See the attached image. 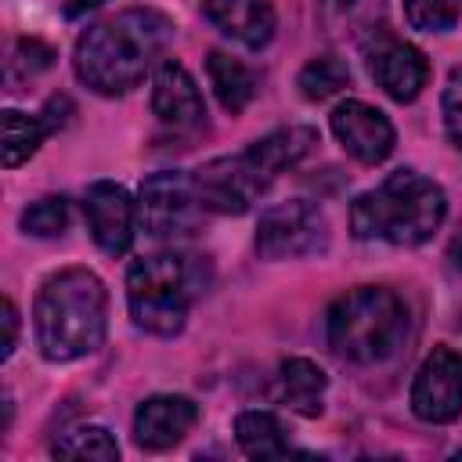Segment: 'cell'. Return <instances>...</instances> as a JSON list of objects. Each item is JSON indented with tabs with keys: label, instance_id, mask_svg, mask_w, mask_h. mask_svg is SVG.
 <instances>
[{
	"label": "cell",
	"instance_id": "cell-15",
	"mask_svg": "<svg viewBox=\"0 0 462 462\" xmlns=\"http://www.w3.org/2000/svg\"><path fill=\"white\" fill-rule=\"evenodd\" d=\"M202 14L235 43L260 51L274 36V4L271 0H202Z\"/></svg>",
	"mask_w": 462,
	"mask_h": 462
},
{
	"label": "cell",
	"instance_id": "cell-20",
	"mask_svg": "<svg viewBox=\"0 0 462 462\" xmlns=\"http://www.w3.org/2000/svg\"><path fill=\"white\" fill-rule=\"evenodd\" d=\"M4 144H0V162L7 166V170H14V166H22V162H29L32 155H36V148L51 137V126L43 123V116L36 112V116H29V112H18V108H7L4 112Z\"/></svg>",
	"mask_w": 462,
	"mask_h": 462
},
{
	"label": "cell",
	"instance_id": "cell-7",
	"mask_svg": "<svg viewBox=\"0 0 462 462\" xmlns=\"http://www.w3.org/2000/svg\"><path fill=\"white\" fill-rule=\"evenodd\" d=\"M328 220L307 199H289L260 213L256 220V253L263 260H300L325 253Z\"/></svg>",
	"mask_w": 462,
	"mask_h": 462
},
{
	"label": "cell",
	"instance_id": "cell-23",
	"mask_svg": "<svg viewBox=\"0 0 462 462\" xmlns=\"http://www.w3.org/2000/svg\"><path fill=\"white\" fill-rule=\"evenodd\" d=\"M54 455L61 458H97V462H116L119 444L105 426H79L69 430L65 437L54 440Z\"/></svg>",
	"mask_w": 462,
	"mask_h": 462
},
{
	"label": "cell",
	"instance_id": "cell-13",
	"mask_svg": "<svg viewBox=\"0 0 462 462\" xmlns=\"http://www.w3.org/2000/svg\"><path fill=\"white\" fill-rule=\"evenodd\" d=\"M199 422V404L180 393H155L134 411V440L144 451H170Z\"/></svg>",
	"mask_w": 462,
	"mask_h": 462
},
{
	"label": "cell",
	"instance_id": "cell-10",
	"mask_svg": "<svg viewBox=\"0 0 462 462\" xmlns=\"http://www.w3.org/2000/svg\"><path fill=\"white\" fill-rule=\"evenodd\" d=\"M408 401L422 422H455L462 415V354L451 346H433L411 379Z\"/></svg>",
	"mask_w": 462,
	"mask_h": 462
},
{
	"label": "cell",
	"instance_id": "cell-30",
	"mask_svg": "<svg viewBox=\"0 0 462 462\" xmlns=\"http://www.w3.org/2000/svg\"><path fill=\"white\" fill-rule=\"evenodd\" d=\"M97 4H105V0H65V14H69V18H79V14L94 11Z\"/></svg>",
	"mask_w": 462,
	"mask_h": 462
},
{
	"label": "cell",
	"instance_id": "cell-5",
	"mask_svg": "<svg viewBox=\"0 0 462 462\" xmlns=\"http://www.w3.org/2000/svg\"><path fill=\"white\" fill-rule=\"evenodd\" d=\"M408 328V310L393 289L357 285L343 292L325 314V336L336 357L350 365H383L390 361Z\"/></svg>",
	"mask_w": 462,
	"mask_h": 462
},
{
	"label": "cell",
	"instance_id": "cell-21",
	"mask_svg": "<svg viewBox=\"0 0 462 462\" xmlns=\"http://www.w3.org/2000/svg\"><path fill=\"white\" fill-rule=\"evenodd\" d=\"M235 440L249 458H282V455H289V440H285L282 422L271 411H260V408L242 411L235 419Z\"/></svg>",
	"mask_w": 462,
	"mask_h": 462
},
{
	"label": "cell",
	"instance_id": "cell-14",
	"mask_svg": "<svg viewBox=\"0 0 462 462\" xmlns=\"http://www.w3.org/2000/svg\"><path fill=\"white\" fill-rule=\"evenodd\" d=\"M152 112L173 130H195L206 123V105L195 76L180 61H162L152 76Z\"/></svg>",
	"mask_w": 462,
	"mask_h": 462
},
{
	"label": "cell",
	"instance_id": "cell-24",
	"mask_svg": "<svg viewBox=\"0 0 462 462\" xmlns=\"http://www.w3.org/2000/svg\"><path fill=\"white\" fill-rule=\"evenodd\" d=\"M22 231L25 235H36V238H54L69 227V199L65 195H43L36 202H29L18 217Z\"/></svg>",
	"mask_w": 462,
	"mask_h": 462
},
{
	"label": "cell",
	"instance_id": "cell-12",
	"mask_svg": "<svg viewBox=\"0 0 462 462\" xmlns=\"http://www.w3.org/2000/svg\"><path fill=\"white\" fill-rule=\"evenodd\" d=\"M83 217H87L90 238L108 256H123L134 242L137 224H141L137 220V202L116 180H94L83 191Z\"/></svg>",
	"mask_w": 462,
	"mask_h": 462
},
{
	"label": "cell",
	"instance_id": "cell-22",
	"mask_svg": "<svg viewBox=\"0 0 462 462\" xmlns=\"http://www.w3.org/2000/svg\"><path fill=\"white\" fill-rule=\"evenodd\" d=\"M346 83H350V69H346V61L336 58V54H318V58H310V61L300 69V76H296V87H300V94H303L307 101H328V97H336Z\"/></svg>",
	"mask_w": 462,
	"mask_h": 462
},
{
	"label": "cell",
	"instance_id": "cell-17",
	"mask_svg": "<svg viewBox=\"0 0 462 462\" xmlns=\"http://www.w3.org/2000/svg\"><path fill=\"white\" fill-rule=\"evenodd\" d=\"M325 386L328 375L307 357H285L278 365V393L303 419H318L325 411Z\"/></svg>",
	"mask_w": 462,
	"mask_h": 462
},
{
	"label": "cell",
	"instance_id": "cell-29",
	"mask_svg": "<svg viewBox=\"0 0 462 462\" xmlns=\"http://www.w3.org/2000/svg\"><path fill=\"white\" fill-rule=\"evenodd\" d=\"M14 343H18V307L14 300H4V346H0L4 361L14 354Z\"/></svg>",
	"mask_w": 462,
	"mask_h": 462
},
{
	"label": "cell",
	"instance_id": "cell-3",
	"mask_svg": "<svg viewBox=\"0 0 462 462\" xmlns=\"http://www.w3.org/2000/svg\"><path fill=\"white\" fill-rule=\"evenodd\" d=\"M448 217V195L419 170H393L375 191H365L350 206V231L361 242L422 245Z\"/></svg>",
	"mask_w": 462,
	"mask_h": 462
},
{
	"label": "cell",
	"instance_id": "cell-8",
	"mask_svg": "<svg viewBox=\"0 0 462 462\" xmlns=\"http://www.w3.org/2000/svg\"><path fill=\"white\" fill-rule=\"evenodd\" d=\"M271 184L274 180L253 159L249 148L238 155L209 159L206 166L195 170V191H199L206 213H224V217H242Z\"/></svg>",
	"mask_w": 462,
	"mask_h": 462
},
{
	"label": "cell",
	"instance_id": "cell-16",
	"mask_svg": "<svg viewBox=\"0 0 462 462\" xmlns=\"http://www.w3.org/2000/svg\"><path fill=\"white\" fill-rule=\"evenodd\" d=\"M321 29L332 40H354L365 43L372 32L383 29L386 0H318Z\"/></svg>",
	"mask_w": 462,
	"mask_h": 462
},
{
	"label": "cell",
	"instance_id": "cell-26",
	"mask_svg": "<svg viewBox=\"0 0 462 462\" xmlns=\"http://www.w3.org/2000/svg\"><path fill=\"white\" fill-rule=\"evenodd\" d=\"M440 108H444V134H448V141L462 152V65L451 69Z\"/></svg>",
	"mask_w": 462,
	"mask_h": 462
},
{
	"label": "cell",
	"instance_id": "cell-2",
	"mask_svg": "<svg viewBox=\"0 0 462 462\" xmlns=\"http://www.w3.org/2000/svg\"><path fill=\"white\" fill-rule=\"evenodd\" d=\"M36 346L47 361H76L101 346L108 332V289L87 267H65L43 278L32 307Z\"/></svg>",
	"mask_w": 462,
	"mask_h": 462
},
{
	"label": "cell",
	"instance_id": "cell-18",
	"mask_svg": "<svg viewBox=\"0 0 462 462\" xmlns=\"http://www.w3.org/2000/svg\"><path fill=\"white\" fill-rule=\"evenodd\" d=\"M206 72H209L213 94H217V101L224 105V112L238 116V112H245L249 101L256 97L260 76H256V69H249L242 58H231V54H224V51H209Z\"/></svg>",
	"mask_w": 462,
	"mask_h": 462
},
{
	"label": "cell",
	"instance_id": "cell-11",
	"mask_svg": "<svg viewBox=\"0 0 462 462\" xmlns=\"http://www.w3.org/2000/svg\"><path fill=\"white\" fill-rule=\"evenodd\" d=\"M328 126L336 134V141L343 144V152L365 166H379L383 159H390L393 144H397V134H393V123L386 119V112H379L375 105L368 101H339L328 116Z\"/></svg>",
	"mask_w": 462,
	"mask_h": 462
},
{
	"label": "cell",
	"instance_id": "cell-6",
	"mask_svg": "<svg viewBox=\"0 0 462 462\" xmlns=\"http://www.w3.org/2000/svg\"><path fill=\"white\" fill-rule=\"evenodd\" d=\"M137 220L152 238H188L202 227L206 206L195 191V177L180 170H159L141 180Z\"/></svg>",
	"mask_w": 462,
	"mask_h": 462
},
{
	"label": "cell",
	"instance_id": "cell-9",
	"mask_svg": "<svg viewBox=\"0 0 462 462\" xmlns=\"http://www.w3.org/2000/svg\"><path fill=\"white\" fill-rule=\"evenodd\" d=\"M361 51H365L368 76L375 79V87H383V94H390L401 105H408L422 94V87L430 79V61L415 43L379 29L361 43Z\"/></svg>",
	"mask_w": 462,
	"mask_h": 462
},
{
	"label": "cell",
	"instance_id": "cell-27",
	"mask_svg": "<svg viewBox=\"0 0 462 462\" xmlns=\"http://www.w3.org/2000/svg\"><path fill=\"white\" fill-rule=\"evenodd\" d=\"M54 65V47H47L43 40H18L14 43V54H11V72H22V76H36L43 69Z\"/></svg>",
	"mask_w": 462,
	"mask_h": 462
},
{
	"label": "cell",
	"instance_id": "cell-1",
	"mask_svg": "<svg viewBox=\"0 0 462 462\" xmlns=\"http://www.w3.org/2000/svg\"><path fill=\"white\" fill-rule=\"evenodd\" d=\"M173 43V18L155 7H126L76 40V76L105 97L130 94Z\"/></svg>",
	"mask_w": 462,
	"mask_h": 462
},
{
	"label": "cell",
	"instance_id": "cell-19",
	"mask_svg": "<svg viewBox=\"0 0 462 462\" xmlns=\"http://www.w3.org/2000/svg\"><path fill=\"white\" fill-rule=\"evenodd\" d=\"M314 144H318V134H314L310 126H282V130H271L267 137L253 141L249 152H253V159L267 170V177L274 180L278 173L292 170Z\"/></svg>",
	"mask_w": 462,
	"mask_h": 462
},
{
	"label": "cell",
	"instance_id": "cell-4",
	"mask_svg": "<svg viewBox=\"0 0 462 462\" xmlns=\"http://www.w3.org/2000/svg\"><path fill=\"white\" fill-rule=\"evenodd\" d=\"M209 263L195 253H152L126 271V307L137 328L152 336H177L188 321L191 300L206 289Z\"/></svg>",
	"mask_w": 462,
	"mask_h": 462
},
{
	"label": "cell",
	"instance_id": "cell-25",
	"mask_svg": "<svg viewBox=\"0 0 462 462\" xmlns=\"http://www.w3.org/2000/svg\"><path fill=\"white\" fill-rule=\"evenodd\" d=\"M462 14V0H404V18L419 32H448Z\"/></svg>",
	"mask_w": 462,
	"mask_h": 462
},
{
	"label": "cell",
	"instance_id": "cell-28",
	"mask_svg": "<svg viewBox=\"0 0 462 462\" xmlns=\"http://www.w3.org/2000/svg\"><path fill=\"white\" fill-rule=\"evenodd\" d=\"M40 116H43V123L51 126V134H58V130H65V126L72 123L76 105H72L65 94H58V97H47V105L40 108Z\"/></svg>",
	"mask_w": 462,
	"mask_h": 462
}]
</instances>
